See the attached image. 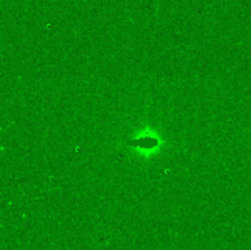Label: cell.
<instances>
[{"instance_id":"obj_1","label":"cell","mask_w":251,"mask_h":250,"mask_svg":"<svg viewBox=\"0 0 251 250\" xmlns=\"http://www.w3.org/2000/svg\"><path fill=\"white\" fill-rule=\"evenodd\" d=\"M129 145H132V146H141V147H154L158 141L156 139H152V137H144L141 140H132V141L127 142Z\"/></svg>"}]
</instances>
